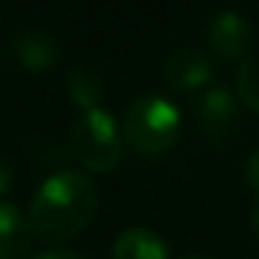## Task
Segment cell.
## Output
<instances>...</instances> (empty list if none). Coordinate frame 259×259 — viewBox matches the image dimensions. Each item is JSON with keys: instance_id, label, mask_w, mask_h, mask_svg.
Here are the masks:
<instances>
[{"instance_id": "cell-16", "label": "cell", "mask_w": 259, "mask_h": 259, "mask_svg": "<svg viewBox=\"0 0 259 259\" xmlns=\"http://www.w3.org/2000/svg\"><path fill=\"white\" fill-rule=\"evenodd\" d=\"M184 259H208V256H184Z\"/></svg>"}, {"instance_id": "cell-7", "label": "cell", "mask_w": 259, "mask_h": 259, "mask_svg": "<svg viewBox=\"0 0 259 259\" xmlns=\"http://www.w3.org/2000/svg\"><path fill=\"white\" fill-rule=\"evenodd\" d=\"M30 241L27 217L12 202H0V259H27Z\"/></svg>"}, {"instance_id": "cell-11", "label": "cell", "mask_w": 259, "mask_h": 259, "mask_svg": "<svg viewBox=\"0 0 259 259\" xmlns=\"http://www.w3.org/2000/svg\"><path fill=\"white\" fill-rule=\"evenodd\" d=\"M235 91L244 106H250L253 112L259 115V55H250L244 58L238 69H235Z\"/></svg>"}, {"instance_id": "cell-8", "label": "cell", "mask_w": 259, "mask_h": 259, "mask_svg": "<svg viewBox=\"0 0 259 259\" xmlns=\"http://www.w3.org/2000/svg\"><path fill=\"white\" fill-rule=\"evenodd\" d=\"M112 259H169V244L154 229L130 226L115 238Z\"/></svg>"}, {"instance_id": "cell-4", "label": "cell", "mask_w": 259, "mask_h": 259, "mask_svg": "<svg viewBox=\"0 0 259 259\" xmlns=\"http://www.w3.org/2000/svg\"><path fill=\"white\" fill-rule=\"evenodd\" d=\"M208 49L217 58L235 61V64L250 58V52H253V24H250V18L241 15L238 9H220L208 21Z\"/></svg>"}, {"instance_id": "cell-12", "label": "cell", "mask_w": 259, "mask_h": 259, "mask_svg": "<svg viewBox=\"0 0 259 259\" xmlns=\"http://www.w3.org/2000/svg\"><path fill=\"white\" fill-rule=\"evenodd\" d=\"M12 175H15V172H12V163H6V160L0 157V199L9 193V187H12Z\"/></svg>"}, {"instance_id": "cell-14", "label": "cell", "mask_w": 259, "mask_h": 259, "mask_svg": "<svg viewBox=\"0 0 259 259\" xmlns=\"http://www.w3.org/2000/svg\"><path fill=\"white\" fill-rule=\"evenodd\" d=\"M33 259H88V256H81L75 250H46V253H39V256H33Z\"/></svg>"}, {"instance_id": "cell-2", "label": "cell", "mask_w": 259, "mask_h": 259, "mask_svg": "<svg viewBox=\"0 0 259 259\" xmlns=\"http://www.w3.org/2000/svg\"><path fill=\"white\" fill-rule=\"evenodd\" d=\"M181 136V112L172 100L148 94L139 97L124 115L121 139L142 157L166 154Z\"/></svg>"}, {"instance_id": "cell-1", "label": "cell", "mask_w": 259, "mask_h": 259, "mask_svg": "<svg viewBox=\"0 0 259 259\" xmlns=\"http://www.w3.org/2000/svg\"><path fill=\"white\" fill-rule=\"evenodd\" d=\"M100 190L84 172H55L49 175L30 199L27 226L30 235L46 244H64L81 235L97 214Z\"/></svg>"}, {"instance_id": "cell-3", "label": "cell", "mask_w": 259, "mask_h": 259, "mask_svg": "<svg viewBox=\"0 0 259 259\" xmlns=\"http://www.w3.org/2000/svg\"><path fill=\"white\" fill-rule=\"evenodd\" d=\"M69 148L75 154V160L94 172V175H106L112 169H118L121 157H124V139H121V127L118 121L103 112H81L78 121L72 124L69 133Z\"/></svg>"}, {"instance_id": "cell-6", "label": "cell", "mask_w": 259, "mask_h": 259, "mask_svg": "<svg viewBox=\"0 0 259 259\" xmlns=\"http://www.w3.org/2000/svg\"><path fill=\"white\" fill-rule=\"evenodd\" d=\"M196 118H199V124L205 127V133L211 139L226 136L238 121V100H235V94L226 91V88H205L202 100L196 106Z\"/></svg>"}, {"instance_id": "cell-10", "label": "cell", "mask_w": 259, "mask_h": 259, "mask_svg": "<svg viewBox=\"0 0 259 259\" xmlns=\"http://www.w3.org/2000/svg\"><path fill=\"white\" fill-rule=\"evenodd\" d=\"M66 94H69V100L78 112H94V109L103 106V97H106L103 75L91 66H75L66 75Z\"/></svg>"}, {"instance_id": "cell-5", "label": "cell", "mask_w": 259, "mask_h": 259, "mask_svg": "<svg viewBox=\"0 0 259 259\" xmlns=\"http://www.w3.org/2000/svg\"><path fill=\"white\" fill-rule=\"evenodd\" d=\"M211 75H214L211 61L199 49H181L163 66V81L178 94H196V91L208 88Z\"/></svg>"}, {"instance_id": "cell-9", "label": "cell", "mask_w": 259, "mask_h": 259, "mask_svg": "<svg viewBox=\"0 0 259 259\" xmlns=\"http://www.w3.org/2000/svg\"><path fill=\"white\" fill-rule=\"evenodd\" d=\"M12 55H15V61L24 66L27 72H46V69L55 66L61 49H58V42H55L49 33H42V30H27V33L15 36Z\"/></svg>"}, {"instance_id": "cell-13", "label": "cell", "mask_w": 259, "mask_h": 259, "mask_svg": "<svg viewBox=\"0 0 259 259\" xmlns=\"http://www.w3.org/2000/svg\"><path fill=\"white\" fill-rule=\"evenodd\" d=\"M247 184H250L253 193L259 196V151L250 157V163H247Z\"/></svg>"}, {"instance_id": "cell-15", "label": "cell", "mask_w": 259, "mask_h": 259, "mask_svg": "<svg viewBox=\"0 0 259 259\" xmlns=\"http://www.w3.org/2000/svg\"><path fill=\"white\" fill-rule=\"evenodd\" d=\"M253 232L259 235V205H256V211H253Z\"/></svg>"}]
</instances>
